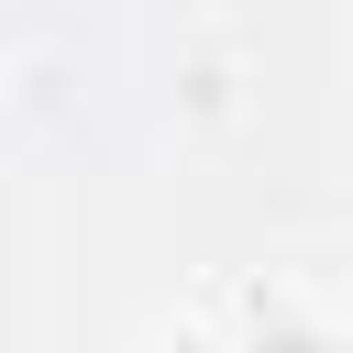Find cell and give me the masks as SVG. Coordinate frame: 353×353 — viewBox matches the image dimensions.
Here are the masks:
<instances>
[{"label":"cell","mask_w":353,"mask_h":353,"mask_svg":"<svg viewBox=\"0 0 353 353\" xmlns=\"http://www.w3.org/2000/svg\"><path fill=\"white\" fill-rule=\"evenodd\" d=\"M243 353H331V342H320V331H298V320H265Z\"/></svg>","instance_id":"6da1fadb"},{"label":"cell","mask_w":353,"mask_h":353,"mask_svg":"<svg viewBox=\"0 0 353 353\" xmlns=\"http://www.w3.org/2000/svg\"><path fill=\"white\" fill-rule=\"evenodd\" d=\"M165 353H210V342H165Z\"/></svg>","instance_id":"7a4b0ae2"}]
</instances>
